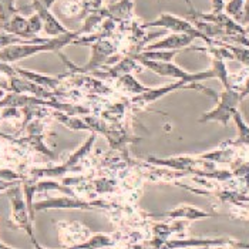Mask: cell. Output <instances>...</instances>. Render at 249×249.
Wrapping results in <instances>:
<instances>
[{
	"label": "cell",
	"mask_w": 249,
	"mask_h": 249,
	"mask_svg": "<svg viewBox=\"0 0 249 249\" xmlns=\"http://www.w3.org/2000/svg\"><path fill=\"white\" fill-rule=\"evenodd\" d=\"M81 36L80 30L77 32H69L66 35H61L57 37H49L44 43H21V44H13L0 52V60L4 63H16L23 58L32 57L41 52H54L57 53L63 47L73 44L74 40Z\"/></svg>",
	"instance_id": "6da1fadb"
},
{
	"label": "cell",
	"mask_w": 249,
	"mask_h": 249,
	"mask_svg": "<svg viewBox=\"0 0 249 249\" xmlns=\"http://www.w3.org/2000/svg\"><path fill=\"white\" fill-rule=\"evenodd\" d=\"M242 103L241 98V90H236L233 87L225 89L222 93L218 96V104L216 107L201 115L199 123H208V121H216L221 123L222 125H228L230 120L238 113V106Z\"/></svg>",
	"instance_id": "7a4b0ae2"
},
{
	"label": "cell",
	"mask_w": 249,
	"mask_h": 249,
	"mask_svg": "<svg viewBox=\"0 0 249 249\" xmlns=\"http://www.w3.org/2000/svg\"><path fill=\"white\" fill-rule=\"evenodd\" d=\"M90 46H91V57L83 67L74 66V63H71L63 53L57 52V54L64 61V64L70 69L71 73H90V71L94 73L107 64L108 58L113 57V54L115 53V46L110 40H104V38H98Z\"/></svg>",
	"instance_id": "3957f363"
},
{
	"label": "cell",
	"mask_w": 249,
	"mask_h": 249,
	"mask_svg": "<svg viewBox=\"0 0 249 249\" xmlns=\"http://www.w3.org/2000/svg\"><path fill=\"white\" fill-rule=\"evenodd\" d=\"M145 27H164V29H168V30H171L174 33H185V35L194 36L195 38H202V40L207 41L210 46H213V44H215L213 40L207 37L204 33H201V32L192 24L190 20L177 18V16H173V15H170V13L161 15L158 19L147 23Z\"/></svg>",
	"instance_id": "277c9868"
},
{
	"label": "cell",
	"mask_w": 249,
	"mask_h": 249,
	"mask_svg": "<svg viewBox=\"0 0 249 249\" xmlns=\"http://www.w3.org/2000/svg\"><path fill=\"white\" fill-rule=\"evenodd\" d=\"M7 195H9L10 202H12V213H13L15 222L29 233V236L32 238L35 247L37 248L38 244L35 239L33 230H32V218H30V213H29L27 202H24V198H23V194H21V190H20L19 185L16 184L12 188H9Z\"/></svg>",
	"instance_id": "5b68a950"
},
{
	"label": "cell",
	"mask_w": 249,
	"mask_h": 249,
	"mask_svg": "<svg viewBox=\"0 0 249 249\" xmlns=\"http://www.w3.org/2000/svg\"><path fill=\"white\" fill-rule=\"evenodd\" d=\"M94 141H96V134L89 137V140L77 150L76 153L71 154L70 158H69V161L64 162L63 165L54 167V168H38V170H32V177H35V179H36V178H43V177H50V178L61 177L63 174H66L67 171L73 170V167L76 165L77 162H78L84 155H87V154L90 153V150H91Z\"/></svg>",
	"instance_id": "8992f818"
},
{
	"label": "cell",
	"mask_w": 249,
	"mask_h": 249,
	"mask_svg": "<svg viewBox=\"0 0 249 249\" xmlns=\"http://www.w3.org/2000/svg\"><path fill=\"white\" fill-rule=\"evenodd\" d=\"M32 9L33 12H36L38 16L43 20V30L47 36L50 37H57L61 35L69 33L70 30H67L57 19L56 16L50 12V9L44 7L38 0H32Z\"/></svg>",
	"instance_id": "52a82bcc"
},
{
	"label": "cell",
	"mask_w": 249,
	"mask_h": 249,
	"mask_svg": "<svg viewBox=\"0 0 249 249\" xmlns=\"http://www.w3.org/2000/svg\"><path fill=\"white\" fill-rule=\"evenodd\" d=\"M195 40L194 36L185 35V33H174L168 37L162 38L157 43H153L145 47V50H181L184 47H188Z\"/></svg>",
	"instance_id": "ba28073f"
},
{
	"label": "cell",
	"mask_w": 249,
	"mask_h": 249,
	"mask_svg": "<svg viewBox=\"0 0 249 249\" xmlns=\"http://www.w3.org/2000/svg\"><path fill=\"white\" fill-rule=\"evenodd\" d=\"M96 204H89L86 201L76 198H49L46 201H40L33 205L35 211L40 210H52V208H91Z\"/></svg>",
	"instance_id": "9c48e42d"
},
{
	"label": "cell",
	"mask_w": 249,
	"mask_h": 249,
	"mask_svg": "<svg viewBox=\"0 0 249 249\" xmlns=\"http://www.w3.org/2000/svg\"><path fill=\"white\" fill-rule=\"evenodd\" d=\"M0 30H4L7 33H12L15 36H19V37L24 38V40H35L36 38L33 36V33L30 32L29 18H24L20 13H16L4 26L0 27Z\"/></svg>",
	"instance_id": "30bf717a"
},
{
	"label": "cell",
	"mask_w": 249,
	"mask_h": 249,
	"mask_svg": "<svg viewBox=\"0 0 249 249\" xmlns=\"http://www.w3.org/2000/svg\"><path fill=\"white\" fill-rule=\"evenodd\" d=\"M16 71L18 74L33 83H36L38 86H43L46 89H50V90H56L60 83H61V78L63 76L54 77V76H49V74H40V73H36V71H32V70H24V69H20V67H16Z\"/></svg>",
	"instance_id": "8fae6325"
},
{
	"label": "cell",
	"mask_w": 249,
	"mask_h": 249,
	"mask_svg": "<svg viewBox=\"0 0 249 249\" xmlns=\"http://www.w3.org/2000/svg\"><path fill=\"white\" fill-rule=\"evenodd\" d=\"M137 63H138V61H137L133 56H127V57L120 60V61H118L117 64H114L111 69H108L106 73H103V74H100V76L111 77V78H121V77L130 74L133 70L140 69V64H137Z\"/></svg>",
	"instance_id": "7c38bea8"
},
{
	"label": "cell",
	"mask_w": 249,
	"mask_h": 249,
	"mask_svg": "<svg viewBox=\"0 0 249 249\" xmlns=\"http://www.w3.org/2000/svg\"><path fill=\"white\" fill-rule=\"evenodd\" d=\"M118 86L124 87L125 91L133 93V94H138V96L142 94V93H147L150 90V87H145V86L140 84L134 78V76H131V74H127V76L118 78Z\"/></svg>",
	"instance_id": "4fadbf2b"
},
{
	"label": "cell",
	"mask_w": 249,
	"mask_h": 249,
	"mask_svg": "<svg viewBox=\"0 0 249 249\" xmlns=\"http://www.w3.org/2000/svg\"><path fill=\"white\" fill-rule=\"evenodd\" d=\"M232 118H233V121H235V124H236V127H238V131H239L238 138H236V141H235V145L249 144V127L247 125V123L244 121L241 113H239V111L235 113V115H233Z\"/></svg>",
	"instance_id": "5bb4252c"
},
{
	"label": "cell",
	"mask_w": 249,
	"mask_h": 249,
	"mask_svg": "<svg viewBox=\"0 0 249 249\" xmlns=\"http://www.w3.org/2000/svg\"><path fill=\"white\" fill-rule=\"evenodd\" d=\"M19 10L15 6V0H0V27L4 26Z\"/></svg>",
	"instance_id": "9a60e30c"
},
{
	"label": "cell",
	"mask_w": 249,
	"mask_h": 249,
	"mask_svg": "<svg viewBox=\"0 0 249 249\" xmlns=\"http://www.w3.org/2000/svg\"><path fill=\"white\" fill-rule=\"evenodd\" d=\"M244 4H245V0H231L230 3L225 4V12L235 21H239L244 12Z\"/></svg>",
	"instance_id": "2e32d148"
},
{
	"label": "cell",
	"mask_w": 249,
	"mask_h": 249,
	"mask_svg": "<svg viewBox=\"0 0 249 249\" xmlns=\"http://www.w3.org/2000/svg\"><path fill=\"white\" fill-rule=\"evenodd\" d=\"M29 26H30V32L33 33V36L37 37L38 33L43 30V20L36 12L32 13V16L29 18Z\"/></svg>",
	"instance_id": "e0dca14e"
},
{
	"label": "cell",
	"mask_w": 249,
	"mask_h": 249,
	"mask_svg": "<svg viewBox=\"0 0 249 249\" xmlns=\"http://www.w3.org/2000/svg\"><path fill=\"white\" fill-rule=\"evenodd\" d=\"M212 13H222L225 10V1L224 0H211Z\"/></svg>",
	"instance_id": "ac0fdd59"
},
{
	"label": "cell",
	"mask_w": 249,
	"mask_h": 249,
	"mask_svg": "<svg viewBox=\"0 0 249 249\" xmlns=\"http://www.w3.org/2000/svg\"><path fill=\"white\" fill-rule=\"evenodd\" d=\"M238 23L239 24H249V0H247L244 4V12H242V16H241Z\"/></svg>",
	"instance_id": "d6986e66"
},
{
	"label": "cell",
	"mask_w": 249,
	"mask_h": 249,
	"mask_svg": "<svg viewBox=\"0 0 249 249\" xmlns=\"http://www.w3.org/2000/svg\"><path fill=\"white\" fill-rule=\"evenodd\" d=\"M249 96V76L247 78V81L244 83V86H242V89H241V98L244 100L245 97Z\"/></svg>",
	"instance_id": "ffe728a7"
},
{
	"label": "cell",
	"mask_w": 249,
	"mask_h": 249,
	"mask_svg": "<svg viewBox=\"0 0 249 249\" xmlns=\"http://www.w3.org/2000/svg\"><path fill=\"white\" fill-rule=\"evenodd\" d=\"M44 7H47V9H52V6L57 1V0H38Z\"/></svg>",
	"instance_id": "44dd1931"
},
{
	"label": "cell",
	"mask_w": 249,
	"mask_h": 249,
	"mask_svg": "<svg viewBox=\"0 0 249 249\" xmlns=\"http://www.w3.org/2000/svg\"><path fill=\"white\" fill-rule=\"evenodd\" d=\"M0 249H13V248H10V247H7V245H4V244H1V242H0Z\"/></svg>",
	"instance_id": "7402d4cb"
},
{
	"label": "cell",
	"mask_w": 249,
	"mask_h": 249,
	"mask_svg": "<svg viewBox=\"0 0 249 249\" xmlns=\"http://www.w3.org/2000/svg\"><path fill=\"white\" fill-rule=\"evenodd\" d=\"M110 1H111V4H113V3H114V0H110Z\"/></svg>",
	"instance_id": "603a6c76"
}]
</instances>
